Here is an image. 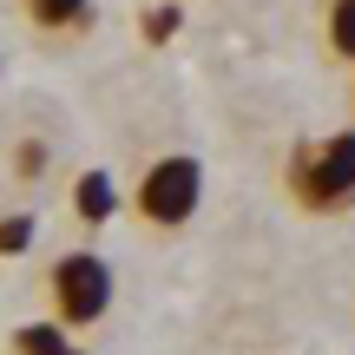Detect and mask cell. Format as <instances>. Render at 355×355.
<instances>
[{
    "instance_id": "obj_4",
    "label": "cell",
    "mask_w": 355,
    "mask_h": 355,
    "mask_svg": "<svg viewBox=\"0 0 355 355\" xmlns=\"http://www.w3.org/2000/svg\"><path fill=\"white\" fill-rule=\"evenodd\" d=\"M20 13L40 40H79L92 26V0H20Z\"/></svg>"
},
{
    "instance_id": "obj_6",
    "label": "cell",
    "mask_w": 355,
    "mask_h": 355,
    "mask_svg": "<svg viewBox=\"0 0 355 355\" xmlns=\"http://www.w3.org/2000/svg\"><path fill=\"white\" fill-rule=\"evenodd\" d=\"M322 53L336 66H355V0H322Z\"/></svg>"
},
{
    "instance_id": "obj_5",
    "label": "cell",
    "mask_w": 355,
    "mask_h": 355,
    "mask_svg": "<svg viewBox=\"0 0 355 355\" xmlns=\"http://www.w3.org/2000/svg\"><path fill=\"white\" fill-rule=\"evenodd\" d=\"M73 217H79L86 230L112 224V217H119V184H112L105 171H79V178H73Z\"/></svg>"
},
{
    "instance_id": "obj_1",
    "label": "cell",
    "mask_w": 355,
    "mask_h": 355,
    "mask_svg": "<svg viewBox=\"0 0 355 355\" xmlns=\"http://www.w3.org/2000/svg\"><path fill=\"white\" fill-rule=\"evenodd\" d=\"M283 191L309 217H343L355 204V125L329 139H303L283 158Z\"/></svg>"
},
{
    "instance_id": "obj_11",
    "label": "cell",
    "mask_w": 355,
    "mask_h": 355,
    "mask_svg": "<svg viewBox=\"0 0 355 355\" xmlns=\"http://www.w3.org/2000/svg\"><path fill=\"white\" fill-rule=\"evenodd\" d=\"M66 355H86V349H66Z\"/></svg>"
},
{
    "instance_id": "obj_3",
    "label": "cell",
    "mask_w": 355,
    "mask_h": 355,
    "mask_svg": "<svg viewBox=\"0 0 355 355\" xmlns=\"http://www.w3.org/2000/svg\"><path fill=\"white\" fill-rule=\"evenodd\" d=\"M46 296H53V316L66 329H92L112 309V263L99 250H66L46 270Z\"/></svg>"
},
{
    "instance_id": "obj_9",
    "label": "cell",
    "mask_w": 355,
    "mask_h": 355,
    "mask_svg": "<svg viewBox=\"0 0 355 355\" xmlns=\"http://www.w3.org/2000/svg\"><path fill=\"white\" fill-rule=\"evenodd\" d=\"M46 145H40V139H20V145H13V184H40V171H46Z\"/></svg>"
},
{
    "instance_id": "obj_10",
    "label": "cell",
    "mask_w": 355,
    "mask_h": 355,
    "mask_svg": "<svg viewBox=\"0 0 355 355\" xmlns=\"http://www.w3.org/2000/svg\"><path fill=\"white\" fill-rule=\"evenodd\" d=\"M178 20H184V13H178L171 0H165V7H152V13H145V40H152V46H165V40L178 33Z\"/></svg>"
},
{
    "instance_id": "obj_7",
    "label": "cell",
    "mask_w": 355,
    "mask_h": 355,
    "mask_svg": "<svg viewBox=\"0 0 355 355\" xmlns=\"http://www.w3.org/2000/svg\"><path fill=\"white\" fill-rule=\"evenodd\" d=\"M66 349H73V336H66L60 316L53 322H20L13 343H7V355H66Z\"/></svg>"
},
{
    "instance_id": "obj_2",
    "label": "cell",
    "mask_w": 355,
    "mask_h": 355,
    "mask_svg": "<svg viewBox=\"0 0 355 355\" xmlns=\"http://www.w3.org/2000/svg\"><path fill=\"white\" fill-rule=\"evenodd\" d=\"M198 204H204V165H198L191 152L152 158L145 178H139V191H132V217H139V224H152V230L191 224V217H198Z\"/></svg>"
},
{
    "instance_id": "obj_8",
    "label": "cell",
    "mask_w": 355,
    "mask_h": 355,
    "mask_svg": "<svg viewBox=\"0 0 355 355\" xmlns=\"http://www.w3.org/2000/svg\"><path fill=\"white\" fill-rule=\"evenodd\" d=\"M33 237H40V217L33 211H7V217H0V257L33 250Z\"/></svg>"
}]
</instances>
